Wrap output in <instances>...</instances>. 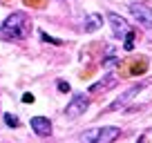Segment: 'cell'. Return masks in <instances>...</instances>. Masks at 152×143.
<instances>
[{
	"label": "cell",
	"instance_id": "cell-8",
	"mask_svg": "<svg viewBox=\"0 0 152 143\" xmlns=\"http://www.w3.org/2000/svg\"><path fill=\"white\" fill-rule=\"evenodd\" d=\"M103 25V16H99V14H90L85 18V31L87 34H92V31H96V29Z\"/></svg>",
	"mask_w": 152,
	"mask_h": 143
},
{
	"label": "cell",
	"instance_id": "cell-12",
	"mask_svg": "<svg viewBox=\"0 0 152 143\" xmlns=\"http://www.w3.org/2000/svg\"><path fill=\"white\" fill-rule=\"evenodd\" d=\"M5 123L9 125V128H16V125H18V116H14V114H5Z\"/></svg>",
	"mask_w": 152,
	"mask_h": 143
},
{
	"label": "cell",
	"instance_id": "cell-4",
	"mask_svg": "<svg viewBox=\"0 0 152 143\" xmlns=\"http://www.w3.org/2000/svg\"><path fill=\"white\" fill-rule=\"evenodd\" d=\"M121 136V128H114V125H103L99 128V134H96L94 143H114Z\"/></svg>",
	"mask_w": 152,
	"mask_h": 143
},
{
	"label": "cell",
	"instance_id": "cell-1",
	"mask_svg": "<svg viewBox=\"0 0 152 143\" xmlns=\"http://www.w3.org/2000/svg\"><path fill=\"white\" fill-rule=\"evenodd\" d=\"M27 31H29V20L20 11H14L11 16H7L0 27V36H5V38H27Z\"/></svg>",
	"mask_w": 152,
	"mask_h": 143
},
{
	"label": "cell",
	"instance_id": "cell-5",
	"mask_svg": "<svg viewBox=\"0 0 152 143\" xmlns=\"http://www.w3.org/2000/svg\"><path fill=\"white\" fill-rule=\"evenodd\" d=\"M107 20H110V25H112V34H114V36H116V38H125V34L130 31L128 23H125L119 14H114V11L107 14Z\"/></svg>",
	"mask_w": 152,
	"mask_h": 143
},
{
	"label": "cell",
	"instance_id": "cell-3",
	"mask_svg": "<svg viewBox=\"0 0 152 143\" xmlns=\"http://www.w3.org/2000/svg\"><path fill=\"white\" fill-rule=\"evenodd\" d=\"M128 9H130V14H132L143 27L152 29V9L148 5H143V2H130Z\"/></svg>",
	"mask_w": 152,
	"mask_h": 143
},
{
	"label": "cell",
	"instance_id": "cell-10",
	"mask_svg": "<svg viewBox=\"0 0 152 143\" xmlns=\"http://www.w3.org/2000/svg\"><path fill=\"white\" fill-rule=\"evenodd\" d=\"M132 47H134V31H128V34H125L123 49H125V52H132Z\"/></svg>",
	"mask_w": 152,
	"mask_h": 143
},
{
	"label": "cell",
	"instance_id": "cell-11",
	"mask_svg": "<svg viewBox=\"0 0 152 143\" xmlns=\"http://www.w3.org/2000/svg\"><path fill=\"white\" fill-rule=\"evenodd\" d=\"M110 85H114V78L110 76L107 81H103V83H96V85H92V92H101V90H105V87H110Z\"/></svg>",
	"mask_w": 152,
	"mask_h": 143
},
{
	"label": "cell",
	"instance_id": "cell-16",
	"mask_svg": "<svg viewBox=\"0 0 152 143\" xmlns=\"http://www.w3.org/2000/svg\"><path fill=\"white\" fill-rule=\"evenodd\" d=\"M134 143H145V139L141 136V139H137V141H134Z\"/></svg>",
	"mask_w": 152,
	"mask_h": 143
},
{
	"label": "cell",
	"instance_id": "cell-15",
	"mask_svg": "<svg viewBox=\"0 0 152 143\" xmlns=\"http://www.w3.org/2000/svg\"><path fill=\"white\" fill-rule=\"evenodd\" d=\"M23 103H34V94H23Z\"/></svg>",
	"mask_w": 152,
	"mask_h": 143
},
{
	"label": "cell",
	"instance_id": "cell-14",
	"mask_svg": "<svg viewBox=\"0 0 152 143\" xmlns=\"http://www.w3.org/2000/svg\"><path fill=\"white\" fill-rule=\"evenodd\" d=\"M72 87H69V83H65V81H58V92H69Z\"/></svg>",
	"mask_w": 152,
	"mask_h": 143
},
{
	"label": "cell",
	"instance_id": "cell-9",
	"mask_svg": "<svg viewBox=\"0 0 152 143\" xmlns=\"http://www.w3.org/2000/svg\"><path fill=\"white\" fill-rule=\"evenodd\" d=\"M96 134H99V130H87L85 134H81V143H94Z\"/></svg>",
	"mask_w": 152,
	"mask_h": 143
},
{
	"label": "cell",
	"instance_id": "cell-13",
	"mask_svg": "<svg viewBox=\"0 0 152 143\" xmlns=\"http://www.w3.org/2000/svg\"><path fill=\"white\" fill-rule=\"evenodd\" d=\"M40 36H43L45 43H54V45H61L63 43V40H56V38H52V36H47V31H40Z\"/></svg>",
	"mask_w": 152,
	"mask_h": 143
},
{
	"label": "cell",
	"instance_id": "cell-7",
	"mask_svg": "<svg viewBox=\"0 0 152 143\" xmlns=\"http://www.w3.org/2000/svg\"><path fill=\"white\" fill-rule=\"evenodd\" d=\"M29 125H31V130L38 136H49V134H52V121L45 119V116H34V119L29 121Z\"/></svg>",
	"mask_w": 152,
	"mask_h": 143
},
{
	"label": "cell",
	"instance_id": "cell-6",
	"mask_svg": "<svg viewBox=\"0 0 152 143\" xmlns=\"http://www.w3.org/2000/svg\"><path fill=\"white\" fill-rule=\"evenodd\" d=\"M141 90H143L141 85H134V87H130V90H125V92H123V94H121L116 101H112V103H110V107H107V110H110V112H114V110H121V107H123V105L128 103V101H132V98H134V96H137Z\"/></svg>",
	"mask_w": 152,
	"mask_h": 143
},
{
	"label": "cell",
	"instance_id": "cell-2",
	"mask_svg": "<svg viewBox=\"0 0 152 143\" xmlns=\"http://www.w3.org/2000/svg\"><path fill=\"white\" fill-rule=\"evenodd\" d=\"M87 107H90V96L78 94V96H74V98L69 101V105L65 107V116L67 119H76V116L85 114Z\"/></svg>",
	"mask_w": 152,
	"mask_h": 143
}]
</instances>
